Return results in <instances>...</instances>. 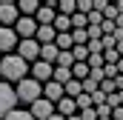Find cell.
Instances as JSON below:
<instances>
[{
  "label": "cell",
  "mask_w": 123,
  "mask_h": 120,
  "mask_svg": "<svg viewBox=\"0 0 123 120\" xmlns=\"http://www.w3.org/2000/svg\"><path fill=\"white\" fill-rule=\"evenodd\" d=\"M26 72H31V69H29V63L20 57V54H6V57L0 60V74L6 80L20 83V80H26Z\"/></svg>",
  "instance_id": "cell-1"
},
{
  "label": "cell",
  "mask_w": 123,
  "mask_h": 120,
  "mask_svg": "<svg viewBox=\"0 0 123 120\" xmlns=\"http://www.w3.org/2000/svg\"><path fill=\"white\" fill-rule=\"evenodd\" d=\"M43 97V83H37L34 77H26V80H20L17 83V100L20 103H37Z\"/></svg>",
  "instance_id": "cell-2"
},
{
  "label": "cell",
  "mask_w": 123,
  "mask_h": 120,
  "mask_svg": "<svg viewBox=\"0 0 123 120\" xmlns=\"http://www.w3.org/2000/svg\"><path fill=\"white\" fill-rule=\"evenodd\" d=\"M17 106V89H12L6 80H0V120H6Z\"/></svg>",
  "instance_id": "cell-3"
},
{
  "label": "cell",
  "mask_w": 123,
  "mask_h": 120,
  "mask_svg": "<svg viewBox=\"0 0 123 120\" xmlns=\"http://www.w3.org/2000/svg\"><path fill=\"white\" fill-rule=\"evenodd\" d=\"M20 46V37H17V31L14 29H6V26H0V52L3 54H14V49Z\"/></svg>",
  "instance_id": "cell-4"
},
{
  "label": "cell",
  "mask_w": 123,
  "mask_h": 120,
  "mask_svg": "<svg viewBox=\"0 0 123 120\" xmlns=\"http://www.w3.org/2000/svg\"><path fill=\"white\" fill-rule=\"evenodd\" d=\"M31 77L37 80V83H49L52 77H55V63H46V60H37V63H31Z\"/></svg>",
  "instance_id": "cell-5"
},
{
  "label": "cell",
  "mask_w": 123,
  "mask_h": 120,
  "mask_svg": "<svg viewBox=\"0 0 123 120\" xmlns=\"http://www.w3.org/2000/svg\"><path fill=\"white\" fill-rule=\"evenodd\" d=\"M37 29H40V26H37L34 17H20L17 26H14V31H17L20 40H34V37H37Z\"/></svg>",
  "instance_id": "cell-6"
},
{
  "label": "cell",
  "mask_w": 123,
  "mask_h": 120,
  "mask_svg": "<svg viewBox=\"0 0 123 120\" xmlns=\"http://www.w3.org/2000/svg\"><path fill=\"white\" fill-rule=\"evenodd\" d=\"M17 20H20V9L14 3H0V23L6 29H12V26H17Z\"/></svg>",
  "instance_id": "cell-7"
},
{
  "label": "cell",
  "mask_w": 123,
  "mask_h": 120,
  "mask_svg": "<svg viewBox=\"0 0 123 120\" xmlns=\"http://www.w3.org/2000/svg\"><path fill=\"white\" fill-rule=\"evenodd\" d=\"M17 54L26 60V63H37L40 60V43L37 40H20V46H17Z\"/></svg>",
  "instance_id": "cell-8"
},
{
  "label": "cell",
  "mask_w": 123,
  "mask_h": 120,
  "mask_svg": "<svg viewBox=\"0 0 123 120\" xmlns=\"http://www.w3.org/2000/svg\"><path fill=\"white\" fill-rule=\"evenodd\" d=\"M29 112L34 114V120H49L52 114H57V112H55V103H52V100H46V97H40L37 103H31Z\"/></svg>",
  "instance_id": "cell-9"
},
{
  "label": "cell",
  "mask_w": 123,
  "mask_h": 120,
  "mask_svg": "<svg viewBox=\"0 0 123 120\" xmlns=\"http://www.w3.org/2000/svg\"><path fill=\"white\" fill-rule=\"evenodd\" d=\"M34 20H37V26H55V20H57V12H55V6H40L37 9V14H34Z\"/></svg>",
  "instance_id": "cell-10"
},
{
  "label": "cell",
  "mask_w": 123,
  "mask_h": 120,
  "mask_svg": "<svg viewBox=\"0 0 123 120\" xmlns=\"http://www.w3.org/2000/svg\"><path fill=\"white\" fill-rule=\"evenodd\" d=\"M43 97H46V100H52V103H60L63 97H66V86L55 83V80H49V83L43 86Z\"/></svg>",
  "instance_id": "cell-11"
},
{
  "label": "cell",
  "mask_w": 123,
  "mask_h": 120,
  "mask_svg": "<svg viewBox=\"0 0 123 120\" xmlns=\"http://www.w3.org/2000/svg\"><path fill=\"white\" fill-rule=\"evenodd\" d=\"M34 40H37L40 46H49V43H55V40H57V29H55V26H40Z\"/></svg>",
  "instance_id": "cell-12"
},
{
  "label": "cell",
  "mask_w": 123,
  "mask_h": 120,
  "mask_svg": "<svg viewBox=\"0 0 123 120\" xmlns=\"http://www.w3.org/2000/svg\"><path fill=\"white\" fill-rule=\"evenodd\" d=\"M57 114H63V117L77 114V103H74V97H63L60 103H57Z\"/></svg>",
  "instance_id": "cell-13"
},
{
  "label": "cell",
  "mask_w": 123,
  "mask_h": 120,
  "mask_svg": "<svg viewBox=\"0 0 123 120\" xmlns=\"http://www.w3.org/2000/svg\"><path fill=\"white\" fill-rule=\"evenodd\" d=\"M57 57H60V49H57L55 43L40 46V60H46V63H55V66H57Z\"/></svg>",
  "instance_id": "cell-14"
},
{
  "label": "cell",
  "mask_w": 123,
  "mask_h": 120,
  "mask_svg": "<svg viewBox=\"0 0 123 120\" xmlns=\"http://www.w3.org/2000/svg\"><path fill=\"white\" fill-rule=\"evenodd\" d=\"M55 83H60V86H66V83H72L74 80V74H72V69H63V66H55V77H52Z\"/></svg>",
  "instance_id": "cell-15"
},
{
  "label": "cell",
  "mask_w": 123,
  "mask_h": 120,
  "mask_svg": "<svg viewBox=\"0 0 123 120\" xmlns=\"http://www.w3.org/2000/svg\"><path fill=\"white\" fill-rule=\"evenodd\" d=\"M20 17H31V14H37V9H40V3H34V0H20Z\"/></svg>",
  "instance_id": "cell-16"
},
{
  "label": "cell",
  "mask_w": 123,
  "mask_h": 120,
  "mask_svg": "<svg viewBox=\"0 0 123 120\" xmlns=\"http://www.w3.org/2000/svg\"><path fill=\"white\" fill-rule=\"evenodd\" d=\"M57 9H60V14H66V17H74L77 14V0H60Z\"/></svg>",
  "instance_id": "cell-17"
},
{
  "label": "cell",
  "mask_w": 123,
  "mask_h": 120,
  "mask_svg": "<svg viewBox=\"0 0 123 120\" xmlns=\"http://www.w3.org/2000/svg\"><path fill=\"white\" fill-rule=\"evenodd\" d=\"M55 46H57L60 52H72V49H74V40H72V31H69V34H57Z\"/></svg>",
  "instance_id": "cell-18"
},
{
  "label": "cell",
  "mask_w": 123,
  "mask_h": 120,
  "mask_svg": "<svg viewBox=\"0 0 123 120\" xmlns=\"http://www.w3.org/2000/svg\"><path fill=\"white\" fill-rule=\"evenodd\" d=\"M55 29H57V34H69V31H72V17L57 14V20H55Z\"/></svg>",
  "instance_id": "cell-19"
},
{
  "label": "cell",
  "mask_w": 123,
  "mask_h": 120,
  "mask_svg": "<svg viewBox=\"0 0 123 120\" xmlns=\"http://www.w3.org/2000/svg\"><path fill=\"white\" fill-rule=\"evenodd\" d=\"M72 54H74V63H89V54H92V52H89V43H86V46H74Z\"/></svg>",
  "instance_id": "cell-20"
},
{
  "label": "cell",
  "mask_w": 123,
  "mask_h": 120,
  "mask_svg": "<svg viewBox=\"0 0 123 120\" xmlns=\"http://www.w3.org/2000/svg\"><path fill=\"white\" fill-rule=\"evenodd\" d=\"M72 40H74V46H86L89 43V29H72Z\"/></svg>",
  "instance_id": "cell-21"
},
{
  "label": "cell",
  "mask_w": 123,
  "mask_h": 120,
  "mask_svg": "<svg viewBox=\"0 0 123 120\" xmlns=\"http://www.w3.org/2000/svg\"><path fill=\"white\" fill-rule=\"evenodd\" d=\"M80 94H83V83H80V80H72V83H66V97H74V100H77Z\"/></svg>",
  "instance_id": "cell-22"
},
{
  "label": "cell",
  "mask_w": 123,
  "mask_h": 120,
  "mask_svg": "<svg viewBox=\"0 0 123 120\" xmlns=\"http://www.w3.org/2000/svg\"><path fill=\"white\" fill-rule=\"evenodd\" d=\"M103 57H106V66H117V63L123 60V54L117 52V46H115V49H106V52H103Z\"/></svg>",
  "instance_id": "cell-23"
},
{
  "label": "cell",
  "mask_w": 123,
  "mask_h": 120,
  "mask_svg": "<svg viewBox=\"0 0 123 120\" xmlns=\"http://www.w3.org/2000/svg\"><path fill=\"white\" fill-rule=\"evenodd\" d=\"M117 17H120V12H117V3H109V6L103 9V20H112V23H117Z\"/></svg>",
  "instance_id": "cell-24"
},
{
  "label": "cell",
  "mask_w": 123,
  "mask_h": 120,
  "mask_svg": "<svg viewBox=\"0 0 123 120\" xmlns=\"http://www.w3.org/2000/svg\"><path fill=\"white\" fill-rule=\"evenodd\" d=\"M74 103H77V114H80V112H86V109H92V106H94V103H92V94H86V91H83V94H80V97H77Z\"/></svg>",
  "instance_id": "cell-25"
},
{
  "label": "cell",
  "mask_w": 123,
  "mask_h": 120,
  "mask_svg": "<svg viewBox=\"0 0 123 120\" xmlns=\"http://www.w3.org/2000/svg\"><path fill=\"white\" fill-rule=\"evenodd\" d=\"M57 66H63V69H72V66H74V54H72V52H60Z\"/></svg>",
  "instance_id": "cell-26"
},
{
  "label": "cell",
  "mask_w": 123,
  "mask_h": 120,
  "mask_svg": "<svg viewBox=\"0 0 123 120\" xmlns=\"http://www.w3.org/2000/svg\"><path fill=\"white\" fill-rule=\"evenodd\" d=\"M72 29H89V17H86V14H80V12H77V14H74V17H72Z\"/></svg>",
  "instance_id": "cell-27"
},
{
  "label": "cell",
  "mask_w": 123,
  "mask_h": 120,
  "mask_svg": "<svg viewBox=\"0 0 123 120\" xmlns=\"http://www.w3.org/2000/svg\"><path fill=\"white\" fill-rule=\"evenodd\" d=\"M6 120H34V114H31V112H23V109H14Z\"/></svg>",
  "instance_id": "cell-28"
},
{
  "label": "cell",
  "mask_w": 123,
  "mask_h": 120,
  "mask_svg": "<svg viewBox=\"0 0 123 120\" xmlns=\"http://www.w3.org/2000/svg\"><path fill=\"white\" fill-rule=\"evenodd\" d=\"M103 66H106L103 54H89V69H103Z\"/></svg>",
  "instance_id": "cell-29"
},
{
  "label": "cell",
  "mask_w": 123,
  "mask_h": 120,
  "mask_svg": "<svg viewBox=\"0 0 123 120\" xmlns=\"http://www.w3.org/2000/svg\"><path fill=\"white\" fill-rule=\"evenodd\" d=\"M89 26H103V12H97V9H94L92 14H89Z\"/></svg>",
  "instance_id": "cell-30"
},
{
  "label": "cell",
  "mask_w": 123,
  "mask_h": 120,
  "mask_svg": "<svg viewBox=\"0 0 123 120\" xmlns=\"http://www.w3.org/2000/svg\"><path fill=\"white\" fill-rule=\"evenodd\" d=\"M83 91H86V94H94V91H100V86L89 77V80H83Z\"/></svg>",
  "instance_id": "cell-31"
},
{
  "label": "cell",
  "mask_w": 123,
  "mask_h": 120,
  "mask_svg": "<svg viewBox=\"0 0 123 120\" xmlns=\"http://www.w3.org/2000/svg\"><path fill=\"white\" fill-rule=\"evenodd\" d=\"M100 91H106V94H115V91H117L115 80H103V83H100Z\"/></svg>",
  "instance_id": "cell-32"
},
{
  "label": "cell",
  "mask_w": 123,
  "mask_h": 120,
  "mask_svg": "<svg viewBox=\"0 0 123 120\" xmlns=\"http://www.w3.org/2000/svg\"><path fill=\"white\" fill-rule=\"evenodd\" d=\"M80 117H83V120H100V117H97V109H94V106H92V109H86V112H80Z\"/></svg>",
  "instance_id": "cell-33"
},
{
  "label": "cell",
  "mask_w": 123,
  "mask_h": 120,
  "mask_svg": "<svg viewBox=\"0 0 123 120\" xmlns=\"http://www.w3.org/2000/svg\"><path fill=\"white\" fill-rule=\"evenodd\" d=\"M49 120H66V117H63V114H52Z\"/></svg>",
  "instance_id": "cell-34"
},
{
  "label": "cell",
  "mask_w": 123,
  "mask_h": 120,
  "mask_svg": "<svg viewBox=\"0 0 123 120\" xmlns=\"http://www.w3.org/2000/svg\"><path fill=\"white\" fill-rule=\"evenodd\" d=\"M66 120H83V117H80V114H72V117H66Z\"/></svg>",
  "instance_id": "cell-35"
},
{
  "label": "cell",
  "mask_w": 123,
  "mask_h": 120,
  "mask_svg": "<svg viewBox=\"0 0 123 120\" xmlns=\"http://www.w3.org/2000/svg\"><path fill=\"white\" fill-rule=\"evenodd\" d=\"M117 12H120V14H123V0H120V3H117Z\"/></svg>",
  "instance_id": "cell-36"
},
{
  "label": "cell",
  "mask_w": 123,
  "mask_h": 120,
  "mask_svg": "<svg viewBox=\"0 0 123 120\" xmlns=\"http://www.w3.org/2000/svg\"><path fill=\"white\" fill-rule=\"evenodd\" d=\"M117 52H120V54H123V43H117Z\"/></svg>",
  "instance_id": "cell-37"
},
{
  "label": "cell",
  "mask_w": 123,
  "mask_h": 120,
  "mask_svg": "<svg viewBox=\"0 0 123 120\" xmlns=\"http://www.w3.org/2000/svg\"><path fill=\"white\" fill-rule=\"evenodd\" d=\"M0 60H3V57H0Z\"/></svg>",
  "instance_id": "cell-38"
}]
</instances>
